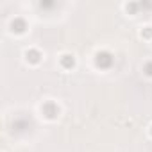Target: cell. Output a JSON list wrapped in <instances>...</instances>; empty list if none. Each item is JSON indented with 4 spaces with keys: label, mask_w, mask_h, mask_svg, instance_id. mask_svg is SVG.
Returning a JSON list of instances; mask_svg holds the SVG:
<instances>
[{
    "label": "cell",
    "mask_w": 152,
    "mask_h": 152,
    "mask_svg": "<svg viewBox=\"0 0 152 152\" xmlns=\"http://www.w3.org/2000/svg\"><path fill=\"white\" fill-rule=\"evenodd\" d=\"M41 111H43V115H45L48 120H56L57 115H59V107H57V104L52 102V100L45 102V104L41 106Z\"/></svg>",
    "instance_id": "6da1fadb"
},
{
    "label": "cell",
    "mask_w": 152,
    "mask_h": 152,
    "mask_svg": "<svg viewBox=\"0 0 152 152\" xmlns=\"http://www.w3.org/2000/svg\"><path fill=\"white\" fill-rule=\"evenodd\" d=\"M95 63H97V66H100V68H109L111 63H113V56H111L109 52H97Z\"/></svg>",
    "instance_id": "7a4b0ae2"
},
{
    "label": "cell",
    "mask_w": 152,
    "mask_h": 152,
    "mask_svg": "<svg viewBox=\"0 0 152 152\" xmlns=\"http://www.w3.org/2000/svg\"><path fill=\"white\" fill-rule=\"evenodd\" d=\"M41 52L39 50H36V48H31V50H27L25 52V59L31 63V64H38L39 61H41Z\"/></svg>",
    "instance_id": "3957f363"
},
{
    "label": "cell",
    "mask_w": 152,
    "mask_h": 152,
    "mask_svg": "<svg viewBox=\"0 0 152 152\" xmlns=\"http://www.w3.org/2000/svg\"><path fill=\"white\" fill-rule=\"evenodd\" d=\"M59 63H61V66H63L64 70H72V68L75 66V57H73L72 54H63V56L59 57Z\"/></svg>",
    "instance_id": "277c9868"
},
{
    "label": "cell",
    "mask_w": 152,
    "mask_h": 152,
    "mask_svg": "<svg viewBox=\"0 0 152 152\" xmlns=\"http://www.w3.org/2000/svg\"><path fill=\"white\" fill-rule=\"evenodd\" d=\"M11 27H13V31H16V32H23V31L27 29V25H25V22H23L22 18H16V20L11 23Z\"/></svg>",
    "instance_id": "5b68a950"
},
{
    "label": "cell",
    "mask_w": 152,
    "mask_h": 152,
    "mask_svg": "<svg viewBox=\"0 0 152 152\" xmlns=\"http://www.w3.org/2000/svg\"><path fill=\"white\" fill-rule=\"evenodd\" d=\"M141 38H145V39H152V27H150V25H147V27L141 29Z\"/></svg>",
    "instance_id": "8992f818"
},
{
    "label": "cell",
    "mask_w": 152,
    "mask_h": 152,
    "mask_svg": "<svg viewBox=\"0 0 152 152\" xmlns=\"http://www.w3.org/2000/svg\"><path fill=\"white\" fill-rule=\"evenodd\" d=\"M143 72H145V75H148V77H152V61L145 63V66H143Z\"/></svg>",
    "instance_id": "52a82bcc"
},
{
    "label": "cell",
    "mask_w": 152,
    "mask_h": 152,
    "mask_svg": "<svg viewBox=\"0 0 152 152\" xmlns=\"http://www.w3.org/2000/svg\"><path fill=\"white\" fill-rule=\"evenodd\" d=\"M125 9H127V11H131V13H136L138 6H136V4H127V6H125Z\"/></svg>",
    "instance_id": "ba28073f"
},
{
    "label": "cell",
    "mask_w": 152,
    "mask_h": 152,
    "mask_svg": "<svg viewBox=\"0 0 152 152\" xmlns=\"http://www.w3.org/2000/svg\"><path fill=\"white\" fill-rule=\"evenodd\" d=\"M150 134H152V127H150Z\"/></svg>",
    "instance_id": "9c48e42d"
}]
</instances>
